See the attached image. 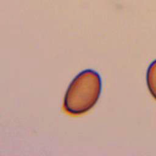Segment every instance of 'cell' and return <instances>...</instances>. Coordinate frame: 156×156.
<instances>
[{
  "instance_id": "obj_2",
  "label": "cell",
  "mask_w": 156,
  "mask_h": 156,
  "mask_svg": "<svg viewBox=\"0 0 156 156\" xmlns=\"http://www.w3.org/2000/svg\"><path fill=\"white\" fill-rule=\"evenodd\" d=\"M146 82L151 95L156 100V60H154L147 68Z\"/></svg>"
},
{
  "instance_id": "obj_1",
  "label": "cell",
  "mask_w": 156,
  "mask_h": 156,
  "mask_svg": "<svg viewBox=\"0 0 156 156\" xmlns=\"http://www.w3.org/2000/svg\"><path fill=\"white\" fill-rule=\"evenodd\" d=\"M102 90L99 73L87 69L79 73L71 81L63 100L65 111L72 115H80L91 110L97 103Z\"/></svg>"
}]
</instances>
